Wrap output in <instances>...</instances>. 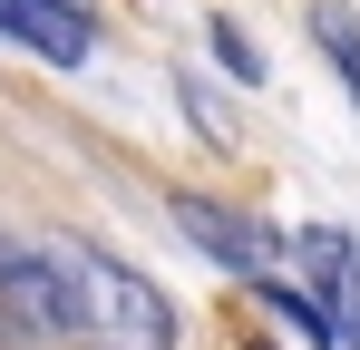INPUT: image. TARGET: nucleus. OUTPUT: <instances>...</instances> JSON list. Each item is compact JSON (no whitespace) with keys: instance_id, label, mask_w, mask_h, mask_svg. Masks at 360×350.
I'll list each match as a JSON object with an SVG mask.
<instances>
[{"instance_id":"7ed1b4c3","label":"nucleus","mask_w":360,"mask_h":350,"mask_svg":"<svg viewBox=\"0 0 360 350\" xmlns=\"http://www.w3.org/2000/svg\"><path fill=\"white\" fill-rule=\"evenodd\" d=\"M176 224L185 243H205L224 273H243V283H273V263H283V233L253 224V214H224V205H205V195H176Z\"/></svg>"},{"instance_id":"f257e3e1","label":"nucleus","mask_w":360,"mask_h":350,"mask_svg":"<svg viewBox=\"0 0 360 350\" xmlns=\"http://www.w3.org/2000/svg\"><path fill=\"white\" fill-rule=\"evenodd\" d=\"M49 273H59L68 341H88V350H176V302L146 283V273H127L117 253L49 243Z\"/></svg>"},{"instance_id":"423d86ee","label":"nucleus","mask_w":360,"mask_h":350,"mask_svg":"<svg viewBox=\"0 0 360 350\" xmlns=\"http://www.w3.org/2000/svg\"><path fill=\"white\" fill-rule=\"evenodd\" d=\"M214 49H224V68H234V78H263V58L243 49V30H214Z\"/></svg>"},{"instance_id":"39448f33","label":"nucleus","mask_w":360,"mask_h":350,"mask_svg":"<svg viewBox=\"0 0 360 350\" xmlns=\"http://www.w3.org/2000/svg\"><path fill=\"white\" fill-rule=\"evenodd\" d=\"M311 30H321V49H331V68L351 78V98H360V20L341 10V0H321V10H311Z\"/></svg>"},{"instance_id":"f03ea898","label":"nucleus","mask_w":360,"mask_h":350,"mask_svg":"<svg viewBox=\"0 0 360 350\" xmlns=\"http://www.w3.org/2000/svg\"><path fill=\"white\" fill-rule=\"evenodd\" d=\"M292 263H302V302L331 321V350H360V253H351V233L311 224L292 243Z\"/></svg>"},{"instance_id":"20e7f679","label":"nucleus","mask_w":360,"mask_h":350,"mask_svg":"<svg viewBox=\"0 0 360 350\" xmlns=\"http://www.w3.org/2000/svg\"><path fill=\"white\" fill-rule=\"evenodd\" d=\"M0 39L59 58V68H78V58L98 49V30H88V10H78V0H0Z\"/></svg>"}]
</instances>
